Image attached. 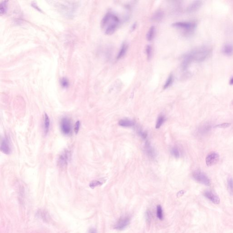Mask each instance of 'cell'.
<instances>
[{
    "mask_svg": "<svg viewBox=\"0 0 233 233\" xmlns=\"http://www.w3.org/2000/svg\"><path fill=\"white\" fill-rule=\"evenodd\" d=\"M157 216L158 219L160 220L163 219V215L162 208L160 205H158L157 207Z\"/></svg>",
    "mask_w": 233,
    "mask_h": 233,
    "instance_id": "603a6c76",
    "label": "cell"
},
{
    "mask_svg": "<svg viewBox=\"0 0 233 233\" xmlns=\"http://www.w3.org/2000/svg\"><path fill=\"white\" fill-rule=\"evenodd\" d=\"M212 49L208 46H203L194 49L189 52L193 61L201 62L205 60L210 56Z\"/></svg>",
    "mask_w": 233,
    "mask_h": 233,
    "instance_id": "7a4b0ae2",
    "label": "cell"
},
{
    "mask_svg": "<svg viewBox=\"0 0 233 233\" xmlns=\"http://www.w3.org/2000/svg\"><path fill=\"white\" fill-rule=\"evenodd\" d=\"M174 82V76L172 74H170L169 76L168 79H167L166 82L164 83L163 86V89H166L169 88L172 85Z\"/></svg>",
    "mask_w": 233,
    "mask_h": 233,
    "instance_id": "ffe728a7",
    "label": "cell"
},
{
    "mask_svg": "<svg viewBox=\"0 0 233 233\" xmlns=\"http://www.w3.org/2000/svg\"><path fill=\"white\" fill-rule=\"evenodd\" d=\"M210 129V126L208 125H205L204 127H202L200 129V133H205L208 132V131Z\"/></svg>",
    "mask_w": 233,
    "mask_h": 233,
    "instance_id": "f1b7e54d",
    "label": "cell"
},
{
    "mask_svg": "<svg viewBox=\"0 0 233 233\" xmlns=\"http://www.w3.org/2000/svg\"><path fill=\"white\" fill-rule=\"evenodd\" d=\"M223 53L226 55H231L233 53V46L231 44H226L222 48Z\"/></svg>",
    "mask_w": 233,
    "mask_h": 233,
    "instance_id": "ac0fdd59",
    "label": "cell"
},
{
    "mask_svg": "<svg viewBox=\"0 0 233 233\" xmlns=\"http://www.w3.org/2000/svg\"><path fill=\"white\" fill-rule=\"evenodd\" d=\"M44 122H43V129H44V133L47 134L49 132L50 129V121L49 115L45 113L44 114Z\"/></svg>",
    "mask_w": 233,
    "mask_h": 233,
    "instance_id": "4fadbf2b",
    "label": "cell"
},
{
    "mask_svg": "<svg viewBox=\"0 0 233 233\" xmlns=\"http://www.w3.org/2000/svg\"><path fill=\"white\" fill-rule=\"evenodd\" d=\"M171 152L172 154L175 158H180V150L177 147L175 146L174 147H173L171 149Z\"/></svg>",
    "mask_w": 233,
    "mask_h": 233,
    "instance_id": "cb8c5ba5",
    "label": "cell"
},
{
    "mask_svg": "<svg viewBox=\"0 0 233 233\" xmlns=\"http://www.w3.org/2000/svg\"><path fill=\"white\" fill-rule=\"evenodd\" d=\"M230 125H231V124H229V123H223V124L217 125L216 126H215V128H225L230 127Z\"/></svg>",
    "mask_w": 233,
    "mask_h": 233,
    "instance_id": "1f68e13d",
    "label": "cell"
},
{
    "mask_svg": "<svg viewBox=\"0 0 233 233\" xmlns=\"http://www.w3.org/2000/svg\"><path fill=\"white\" fill-rule=\"evenodd\" d=\"M136 26H137L136 23H134V24H133V25L132 26V28H131L132 30V31L134 30V29H135L136 27Z\"/></svg>",
    "mask_w": 233,
    "mask_h": 233,
    "instance_id": "e575fe53",
    "label": "cell"
},
{
    "mask_svg": "<svg viewBox=\"0 0 233 233\" xmlns=\"http://www.w3.org/2000/svg\"><path fill=\"white\" fill-rule=\"evenodd\" d=\"M102 184V183L101 182L99 181L98 180L92 181L91 182L90 184H89V186L92 189L97 187V186H100Z\"/></svg>",
    "mask_w": 233,
    "mask_h": 233,
    "instance_id": "4316f807",
    "label": "cell"
},
{
    "mask_svg": "<svg viewBox=\"0 0 233 233\" xmlns=\"http://www.w3.org/2000/svg\"><path fill=\"white\" fill-rule=\"evenodd\" d=\"M219 155L217 153L213 152L208 155L205 159V162L207 165L211 166L216 164L219 161Z\"/></svg>",
    "mask_w": 233,
    "mask_h": 233,
    "instance_id": "ba28073f",
    "label": "cell"
},
{
    "mask_svg": "<svg viewBox=\"0 0 233 233\" xmlns=\"http://www.w3.org/2000/svg\"><path fill=\"white\" fill-rule=\"evenodd\" d=\"M7 1H2L0 5V12H1V14H5V12H7Z\"/></svg>",
    "mask_w": 233,
    "mask_h": 233,
    "instance_id": "d4e9b609",
    "label": "cell"
},
{
    "mask_svg": "<svg viewBox=\"0 0 233 233\" xmlns=\"http://www.w3.org/2000/svg\"><path fill=\"white\" fill-rule=\"evenodd\" d=\"M89 233H97V230L96 229L92 228L89 230Z\"/></svg>",
    "mask_w": 233,
    "mask_h": 233,
    "instance_id": "836d02e7",
    "label": "cell"
},
{
    "mask_svg": "<svg viewBox=\"0 0 233 233\" xmlns=\"http://www.w3.org/2000/svg\"><path fill=\"white\" fill-rule=\"evenodd\" d=\"M37 216L41 219H42L44 221H49L50 217L49 215L48 214L47 212L44 210H40L38 211L37 214Z\"/></svg>",
    "mask_w": 233,
    "mask_h": 233,
    "instance_id": "5bb4252c",
    "label": "cell"
},
{
    "mask_svg": "<svg viewBox=\"0 0 233 233\" xmlns=\"http://www.w3.org/2000/svg\"><path fill=\"white\" fill-rule=\"evenodd\" d=\"M146 53L148 60H150L151 58L153 53V50H152V47L151 46L148 45L146 46Z\"/></svg>",
    "mask_w": 233,
    "mask_h": 233,
    "instance_id": "484cf974",
    "label": "cell"
},
{
    "mask_svg": "<svg viewBox=\"0 0 233 233\" xmlns=\"http://www.w3.org/2000/svg\"><path fill=\"white\" fill-rule=\"evenodd\" d=\"M71 159V154L70 152L65 150L59 156L58 159V164L61 168H65L68 165V163Z\"/></svg>",
    "mask_w": 233,
    "mask_h": 233,
    "instance_id": "52a82bcc",
    "label": "cell"
},
{
    "mask_svg": "<svg viewBox=\"0 0 233 233\" xmlns=\"http://www.w3.org/2000/svg\"><path fill=\"white\" fill-rule=\"evenodd\" d=\"M144 148L145 153L149 158L152 159L155 158L156 156V152L148 141L145 142Z\"/></svg>",
    "mask_w": 233,
    "mask_h": 233,
    "instance_id": "30bf717a",
    "label": "cell"
},
{
    "mask_svg": "<svg viewBox=\"0 0 233 233\" xmlns=\"http://www.w3.org/2000/svg\"><path fill=\"white\" fill-rule=\"evenodd\" d=\"M61 132L65 135H69L72 132V126L70 119L67 117L63 118L60 122Z\"/></svg>",
    "mask_w": 233,
    "mask_h": 233,
    "instance_id": "5b68a950",
    "label": "cell"
},
{
    "mask_svg": "<svg viewBox=\"0 0 233 233\" xmlns=\"http://www.w3.org/2000/svg\"><path fill=\"white\" fill-rule=\"evenodd\" d=\"M227 187L229 192L231 195H233V178L230 177L227 179Z\"/></svg>",
    "mask_w": 233,
    "mask_h": 233,
    "instance_id": "44dd1931",
    "label": "cell"
},
{
    "mask_svg": "<svg viewBox=\"0 0 233 233\" xmlns=\"http://www.w3.org/2000/svg\"><path fill=\"white\" fill-rule=\"evenodd\" d=\"M60 83L61 87H64V88L68 87V86L69 85L68 81L67 79H66V78H63V79L61 80Z\"/></svg>",
    "mask_w": 233,
    "mask_h": 233,
    "instance_id": "83f0119b",
    "label": "cell"
},
{
    "mask_svg": "<svg viewBox=\"0 0 233 233\" xmlns=\"http://www.w3.org/2000/svg\"><path fill=\"white\" fill-rule=\"evenodd\" d=\"M230 85H233V77L230 79Z\"/></svg>",
    "mask_w": 233,
    "mask_h": 233,
    "instance_id": "d590c367",
    "label": "cell"
},
{
    "mask_svg": "<svg viewBox=\"0 0 233 233\" xmlns=\"http://www.w3.org/2000/svg\"><path fill=\"white\" fill-rule=\"evenodd\" d=\"M155 32H156L155 27L154 26L151 27L146 35V38H147L148 41L150 42L154 39L155 34Z\"/></svg>",
    "mask_w": 233,
    "mask_h": 233,
    "instance_id": "d6986e66",
    "label": "cell"
},
{
    "mask_svg": "<svg viewBox=\"0 0 233 233\" xmlns=\"http://www.w3.org/2000/svg\"><path fill=\"white\" fill-rule=\"evenodd\" d=\"M1 150L5 154H9L11 153V149L10 147V142L8 138L5 137L2 140L1 145Z\"/></svg>",
    "mask_w": 233,
    "mask_h": 233,
    "instance_id": "9c48e42d",
    "label": "cell"
},
{
    "mask_svg": "<svg viewBox=\"0 0 233 233\" xmlns=\"http://www.w3.org/2000/svg\"><path fill=\"white\" fill-rule=\"evenodd\" d=\"M232 103H233V102H232Z\"/></svg>",
    "mask_w": 233,
    "mask_h": 233,
    "instance_id": "8d00e7d4",
    "label": "cell"
},
{
    "mask_svg": "<svg viewBox=\"0 0 233 233\" xmlns=\"http://www.w3.org/2000/svg\"><path fill=\"white\" fill-rule=\"evenodd\" d=\"M204 195L215 204H219L220 203L219 197L211 191H205L204 192Z\"/></svg>",
    "mask_w": 233,
    "mask_h": 233,
    "instance_id": "8fae6325",
    "label": "cell"
},
{
    "mask_svg": "<svg viewBox=\"0 0 233 233\" xmlns=\"http://www.w3.org/2000/svg\"><path fill=\"white\" fill-rule=\"evenodd\" d=\"M130 220L131 217L129 215L122 216L116 223L114 225V229L117 230H124L129 225Z\"/></svg>",
    "mask_w": 233,
    "mask_h": 233,
    "instance_id": "8992f818",
    "label": "cell"
},
{
    "mask_svg": "<svg viewBox=\"0 0 233 233\" xmlns=\"http://www.w3.org/2000/svg\"><path fill=\"white\" fill-rule=\"evenodd\" d=\"M138 133L140 136L143 139H145L147 137L148 134L147 133L143 132L141 129H139L138 131Z\"/></svg>",
    "mask_w": 233,
    "mask_h": 233,
    "instance_id": "4dcf8cb0",
    "label": "cell"
},
{
    "mask_svg": "<svg viewBox=\"0 0 233 233\" xmlns=\"http://www.w3.org/2000/svg\"><path fill=\"white\" fill-rule=\"evenodd\" d=\"M120 23V19L114 13L108 12L101 20V27L103 32L107 35L114 33Z\"/></svg>",
    "mask_w": 233,
    "mask_h": 233,
    "instance_id": "6da1fadb",
    "label": "cell"
},
{
    "mask_svg": "<svg viewBox=\"0 0 233 233\" xmlns=\"http://www.w3.org/2000/svg\"><path fill=\"white\" fill-rule=\"evenodd\" d=\"M172 26L183 30L185 33H190L195 30L196 24L193 22H179L173 23Z\"/></svg>",
    "mask_w": 233,
    "mask_h": 233,
    "instance_id": "3957f363",
    "label": "cell"
},
{
    "mask_svg": "<svg viewBox=\"0 0 233 233\" xmlns=\"http://www.w3.org/2000/svg\"><path fill=\"white\" fill-rule=\"evenodd\" d=\"M165 120V118L163 115H160V116L158 117V119H157V122H156V128L158 129L160 128V127L162 126V125L163 124Z\"/></svg>",
    "mask_w": 233,
    "mask_h": 233,
    "instance_id": "7402d4cb",
    "label": "cell"
},
{
    "mask_svg": "<svg viewBox=\"0 0 233 233\" xmlns=\"http://www.w3.org/2000/svg\"><path fill=\"white\" fill-rule=\"evenodd\" d=\"M146 219H147L148 222H150L151 219V214L149 211H148L146 214Z\"/></svg>",
    "mask_w": 233,
    "mask_h": 233,
    "instance_id": "d6a6232c",
    "label": "cell"
},
{
    "mask_svg": "<svg viewBox=\"0 0 233 233\" xmlns=\"http://www.w3.org/2000/svg\"><path fill=\"white\" fill-rule=\"evenodd\" d=\"M128 49V44L126 42L122 43L120 49L119 50V53L118 54L117 56V59H120L122 58L127 52Z\"/></svg>",
    "mask_w": 233,
    "mask_h": 233,
    "instance_id": "e0dca14e",
    "label": "cell"
},
{
    "mask_svg": "<svg viewBox=\"0 0 233 233\" xmlns=\"http://www.w3.org/2000/svg\"><path fill=\"white\" fill-rule=\"evenodd\" d=\"M80 122L79 121H77L76 122L75 124V126H74V132L76 134H77L78 133V132H79V130L80 129Z\"/></svg>",
    "mask_w": 233,
    "mask_h": 233,
    "instance_id": "f546056e",
    "label": "cell"
},
{
    "mask_svg": "<svg viewBox=\"0 0 233 233\" xmlns=\"http://www.w3.org/2000/svg\"><path fill=\"white\" fill-rule=\"evenodd\" d=\"M119 125L122 127H131L134 126V122L128 119H123L119 121L118 122Z\"/></svg>",
    "mask_w": 233,
    "mask_h": 233,
    "instance_id": "2e32d148",
    "label": "cell"
},
{
    "mask_svg": "<svg viewBox=\"0 0 233 233\" xmlns=\"http://www.w3.org/2000/svg\"><path fill=\"white\" fill-rule=\"evenodd\" d=\"M193 177L194 180L198 183L206 186H210L211 182L210 178L204 173L199 170L195 171L193 174Z\"/></svg>",
    "mask_w": 233,
    "mask_h": 233,
    "instance_id": "277c9868",
    "label": "cell"
},
{
    "mask_svg": "<svg viewBox=\"0 0 233 233\" xmlns=\"http://www.w3.org/2000/svg\"><path fill=\"white\" fill-rule=\"evenodd\" d=\"M202 2L201 1H195L192 2L187 9L188 13H192L195 12L201 7Z\"/></svg>",
    "mask_w": 233,
    "mask_h": 233,
    "instance_id": "7c38bea8",
    "label": "cell"
},
{
    "mask_svg": "<svg viewBox=\"0 0 233 233\" xmlns=\"http://www.w3.org/2000/svg\"><path fill=\"white\" fill-rule=\"evenodd\" d=\"M164 15L163 11L162 10H158L154 13L153 16L152 17V19L155 22H160L163 19Z\"/></svg>",
    "mask_w": 233,
    "mask_h": 233,
    "instance_id": "9a60e30c",
    "label": "cell"
}]
</instances>
